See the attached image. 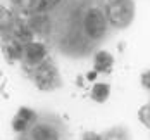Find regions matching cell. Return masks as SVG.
<instances>
[{
	"label": "cell",
	"mask_w": 150,
	"mask_h": 140,
	"mask_svg": "<svg viewBox=\"0 0 150 140\" xmlns=\"http://www.w3.org/2000/svg\"><path fill=\"white\" fill-rule=\"evenodd\" d=\"M105 14L114 28H128L135 17V2L133 0H107Z\"/></svg>",
	"instance_id": "6da1fadb"
},
{
	"label": "cell",
	"mask_w": 150,
	"mask_h": 140,
	"mask_svg": "<svg viewBox=\"0 0 150 140\" xmlns=\"http://www.w3.org/2000/svg\"><path fill=\"white\" fill-rule=\"evenodd\" d=\"M33 81L43 92H50V90L57 88L60 85V75L57 66L48 59L38 66H35L33 68Z\"/></svg>",
	"instance_id": "7a4b0ae2"
},
{
	"label": "cell",
	"mask_w": 150,
	"mask_h": 140,
	"mask_svg": "<svg viewBox=\"0 0 150 140\" xmlns=\"http://www.w3.org/2000/svg\"><path fill=\"white\" fill-rule=\"evenodd\" d=\"M107 14L100 7H90L83 14V30L91 40H100L107 33Z\"/></svg>",
	"instance_id": "3957f363"
},
{
	"label": "cell",
	"mask_w": 150,
	"mask_h": 140,
	"mask_svg": "<svg viewBox=\"0 0 150 140\" xmlns=\"http://www.w3.org/2000/svg\"><path fill=\"white\" fill-rule=\"evenodd\" d=\"M30 140H62V133L57 123L40 119L28 130Z\"/></svg>",
	"instance_id": "277c9868"
},
{
	"label": "cell",
	"mask_w": 150,
	"mask_h": 140,
	"mask_svg": "<svg viewBox=\"0 0 150 140\" xmlns=\"http://www.w3.org/2000/svg\"><path fill=\"white\" fill-rule=\"evenodd\" d=\"M23 61L28 66H38L43 61H47V47L40 42H30L24 45L23 50Z\"/></svg>",
	"instance_id": "5b68a950"
},
{
	"label": "cell",
	"mask_w": 150,
	"mask_h": 140,
	"mask_svg": "<svg viewBox=\"0 0 150 140\" xmlns=\"http://www.w3.org/2000/svg\"><path fill=\"white\" fill-rule=\"evenodd\" d=\"M35 123H36V112L30 107H19L17 114L12 119V128L17 133H26Z\"/></svg>",
	"instance_id": "8992f818"
},
{
	"label": "cell",
	"mask_w": 150,
	"mask_h": 140,
	"mask_svg": "<svg viewBox=\"0 0 150 140\" xmlns=\"http://www.w3.org/2000/svg\"><path fill=\"white\" fill-rule=\"evenodd\" d=\"M9 33H11V38H12V40L23 43V45L33 42V35H35V31L31 30L30 23H26V21H23V19H16L14 24H12L11 30H9Z\"/></svg>",
	"instance_id": "52a82bcc"
},
{
	"label": "cell",
	"mask_w": 150,
	"mask_h": 140,
	"mask_svg": "<svg viewBox=\"0 0 150 140\" xmlns=\"http://www.w3.org/2000/svg\"><path fill=\"white\" fill-rule=\"evenodd\" d=\"M30 26L36 35H47L50 31V21L45 12H35L30 16Z\"/></svg>",
	"instance_id": "ba28073f"
},
{
	"label": "cell",
	"mask_w": 150,
	"mask_h": 140,
	"mask_svg": "<svg viewBox=\"0 0 150 140\" xmlns=\"http://www.w3.org/2000/svg\"><path fill=\"white\" fill-rule=\"evenodd\" d=\"M112 64H114V57L105 52V50H100L95 54V59H93V68L97 73H109L112 69Z\"/></svg>",
	"instance_id": "9c48e42d"
},
{
	"label": "cell",
	"mask_w": 150,
	"mask_h": 140,
	"mask_svg": "<svg viewBox=\"0 0 150 140\" xmlns=\"http://www.w3.org/2000/svg\"><path fill=\"white\" fill-rule=\"evenodd\" d=\"M40 4H42V0H14V5L17 9V12L28 14V16L38 12Z\"/></svg>",
	"instance_id": "30bf717a"
},
{
	"label": "cell",
	"mask_w": 150,
	"mask_h": 140,
	"mask_svg": "<svg viewBox=\"0 0 150 140\" xmlns=\"http://www.w3.org/2000/svg\"><path fill=\"white\" fill-rule=\"evenodd\" d=\"M109 93H110V87L107 83H95L90 95L95 102H105L109 99Z\"/></svg>",
	"instance_id": "8fae6325"
},
{
	"label": "cell",
	"mask_w": 150,
	"mask_h": 140,
	"mask_svg": "<svg viewBox=\"0 0 150 140\" xmlns=\"http://www.w3.org/2000/svg\"><path fill=\"white\" fill-rule=\"evenodd\" d=\"M23 50H24V45L16 42V40H7L5 43V54L11 57V59H23Z\"/></svg>",
	"instance_id": "7c38bea8"
},
{
	"label": "cell",
	"mask_w": 150,
	"mask_h": 140,
	"mask_svg": "<svg viewBox=\"0 0 150 140\" xmlns=\"http://www.w3.org/2000/svg\"><path fill=\"white\" fill-rule=\"evenodd\" d=\"M104 140H129V135L124 128L116 126V128L109 130L107 133H104Z\"/></svg>",
	"instance_id": "4fadbf2b"
},
{
	"label": "cell",
	"mask_w": 150,
	"mask_h": 140,
	"mask_svg": "<svg viewBox=\"0 0 150 140\" xmlns=\"http://www.w3.org/2000/svg\"><path fill=\"white\" fill-rule=\"evenodd\" d=\"M138 118H140V121L145 124L147 128H150V102L140 107V111H138Z\"/></svg>",
	"instance_id": "5bb4252c"
},
{
	"label": "cell",
	"mask_w": 150,
	"mask_h": 140,
	"mask_svg": "<svg viewBox=\"0 0 150 140\" xmlns=\"http://www.w3.org/2000/svg\"><path fill=\"white\" fill-rule=\"evenodd\" d=\"M142 87L147 88V90H150V69L142 75Z\"/></svg>",
	"instance_id": "9a60e30c"
},
{
	"label": "cell",
	"mask_w": 150,
	"mask_h": 140,
	"mask_svg": "<svg viewBox=\"0 0 150 140\" xmlns=\"http://www.w3.org/2000/svg\"><path fill=\"white\" fill-rule=\"evenodd\" d=\"M83 140H104V135H98V133H93V131H86L83 135Z\"/></svg>",
	"instance_id": "2e32d148"
},
{
	"label": "cell",
	"mask_w": 150,
	"mask_h": 140,
	"mask_svg": "<svg viewBox=\"0 0 150 140\" xmlns=\"http://www.w3.org/2000/svg\"><path fill=\"white\" fill-rule=\"evenodd\" d=\"M57 2H59V0H54V4H57Z\"/></svg>",
	"instance_id": "e0dca14e"
}]
</instances>
